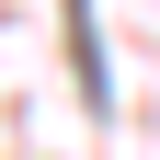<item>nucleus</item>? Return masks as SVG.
<instances>
[{
    "mask_svg": "<svg viewBox=\"0 0 160 160\" xmlns=\"http://www.w3.org/2000/svg\"><path fill=\"white\" fill-rule=\"evenodd\" d=\"M69 57H80V92L103 103V46H92V0H69Z\"/></svg>",
    "mask_w": 160,
    "mask_h": 160,
    "instance_id": "f257e3e1",
    "label": "nucleus"
}]
</instances>
